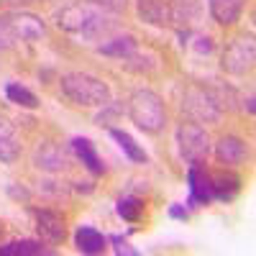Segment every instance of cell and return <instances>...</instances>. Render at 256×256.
I'll return each instance as SVG.
<instances>
[{"instance_id": "cell-1", "label": "cell", "mask_w": 256, "mask_h": 256, "mask_svg": "<svg viewBox=\"0 0 256 256\" xmlns=\"http://www.w3.org/2000/svg\"><path fill=\"white\" fill-rule=\"evenodd\" d=\"M56 24L62 31H67L72 36H80V38H105L113 28H116V20L108 10H102L92 3H88V0H80V3H72L67 6Z\"/></svg>"}, {"instance_id": "cell-2", "label": "cell", "mask_w": 256, "mask_h": 256, "mask_svg": "<svg viewBox=\"0 0 256 256\" xmlns=\"http://www.w3.org/2000/svg\"><path fill=\"white\" fill-rule=\"evenodd\" d=\"M59 84H62V92L80 108H105V105H110V88L100 77L84 74V72H70L62 77Z\"/></svg>"}, {"instance_id": "cell-3", "label": "cell", "mask_w": 256, "mask_h": 256, "mask_svg": "<svg viewBox=\"0 0 256 256\" xmlns=\"http://www.w3.org/2000/svg\"><path fill=\"white\" fill-rule=\"evenodd\" d=\"M128 116L146 134H159L166 123L164 102L152 90H136L131 95V100H128Z\"/></svg>"}, {"instance_id": "cell-4", "label": "cell", "mask_w": 256, "mask_h": 256, "mask_svg": "<svg viewBox=\"0 0 256 256\" xmlns=\"http://www.w3.org/2000/svg\"><path fill=\"white\" fill-rule=\"evenodd\" d=\"M177 146H180V156L192 166V164H202L205 156L210 154V138L208 131L198 123H180L177 128Z\"/></svg>"}, {"instance_id": "cell-5", "label": "cell", "mask_w": 256, "mask_h": 256, "mask_svg": "<svg viewBox=\"0 0 256 256\" xmlns=\"http://www.w3.org/2000/svg\"><path fill=\"white\" fill-rule=\"evenodd\" d=\"M182 110L195 118L198 123H218L220 120V108L218 100L212 98L210 92L200 90V88H190L182 98Z\"/></svg>"}, {"instance_id": "cell-6", "label": "cell", "mask_w": 256, "mask_h": 256, "mask_svg": "<svg viewBox=\"0 0 256 256\" xmlns=\"http://www.w3.org/2000/svg\"><path fill=\"white\" fill-rule=\"evenodd\" d=\"M254 59H256V44L251 36H236L226 46L223 54V70L228 74H246L254 67Z\"/></svg>"}, {"instance_id": "cell-7", "label": "cell", "mask_w": 256, "mask_h": 256, "mask_svg": "<svg viewBox=\"0 0 256 256\" xmlns=\"http://www.w3.org/2000/svg\"><path fill=\"white\" fill-rule=\"evenodd\" d=\"M8 26L16 36V41H38L41 36L46 34V26L44 20L34 13H24V10H13L6 16Z\"/></svg>"}, {"instance_id": "cell-8", "label": "cell", "mask_w": 256, "mask_h": 256, "mask_svg": "<svg viewBox=\"0 0 256 256\" xmlns=\"http://www.w3.org/2000/svg\"><path fill=\"white\" fill-rule=\"evenodd\" d=\"M67 152L54 144V141H41L36 148H34V166L41 169V172H49V174H56V172H64L67 169Z\"/></svg>"}, {"instance_id": "cell-9", "label": "cell", "mask_w": 256, "mask_h": 256, "mask_svg": "<svg viewBox=\"0 0 256 256\" xmlns=\"http://www.w3.org/2000/svg\"><path fill=\"white\" fill-rule=\"evenodd\" d=\"M187 182H190V198H187V208H198V202H210L212 200V184H210V174H205V169L200 164H192L187 172Z\"/></svg>"}, {"instance_id": "cell-10", "label": "cell", "mask_w": 256, "mask_h": 256, "mask_svg": "<svg viewBox=\"0 0 256 256\" xmlns=\"http://www.w3.org/2000/svg\"><path fill=\"white\" fill-rule=\"evenodd\" d=\"M36 218V230L46 244H59L64 238V220L54 210H34Z\"/></svg>"}, {"instance_id": "cell-11", "label": "cell", "mask_w": 256, "mask_h": 256, "mask_svg": "<svg viewBox=\"0 0 256 256\" xmlns=\"http://www.w3.org/2000/svg\"><path fill=\"white\" fill-rule=\"evenodd\" d=\"M246 156H248L246 141H241L238 136H223L216 144V159L226 166H238Z\"/></svg>"}, {"instance_id": "cell-12", "label": "cell", "mask_w": 256, "mask_h": 256, "mask_svg": "<svg viewBox=\"0 0 256 256\" xmlns=\"http://www.w3.org/2000/svg\"><path fill=\"white\" fill-rule=\"evenodd\" d=\"M138 18L148 26H169L172 16H169V6L164 0H136Z\"/></svg>"}, {"instance_id": "cell-13", "label": "cell", "mask_w": 256, "mask_h": 256, "mask_svg": "<svg viewBox=\"0 0 256 256\" xmlns=\"http://www.w3.org/2000/svg\"><path fill=\"white\" fill-rule=\"evenodd\" d=\"M244 3L246 0H208V8H210V16L216 18V24L230 26L241 18Z\"/></svg>"}, {"instance_id": "cell-14", "label": "cell", "mask_w": 256, "mask_h": 256, "mask_svg": "<svg viewBox=\"0 0 256 256\" xmlns=\"http://www.w3.org/2000/svg\"><path fill=\"white\" fill-rule=\"evenodd\" d=\"M138 49L136 38L131 34H123V36H116V38H105L102 44L98 46V54H105V56H113V59H128L134 52Z\"/></svg>"}, {"instance_id": "cell-15", "label": "cell", "mask_w": 256, "mask_h": 256, "mask_svg": "<svg viewBox=\"0 0 256 256\" xmlns=\"http://www.w3.org/2000/svg\"><path fill=\"white\" fill-rule=\"evenodd\" d=\"M72 152L80 156V162L88 166L92 174H102V172H105V164H102V159L98 156V148H95V144H92L90 138H82V136L72 138Z\"/></svg>"}, {"instance_id": "cell-16", "label": "cell", "mask_w": 256, "mask_h": 256, "mask_svg": "<svg viewBox=\"0 0 256 256\" xmlns=\"http://www.w3.org/2000/svg\"><path fill=\"white\" fill-rule=\"evenodd\" d=\"M105 244H108V238L92 226H80L74 233V246L82 254H100L105 248Z\"/></svg>"}, {"instance_id": "cell-17", "label": "cell", "mask_w": 256, "mask_h": 256, "mask_svg": "<svg viewBox=\"0 0 256 256\" xmlns=\"http://www.w3.org/2000/svg\"><path fill=\"white\" fill-rule=\"evenodd\" d=\"M110 136L118 141V146L123 148V154L131 159V162H136V164H144L148 156H146V152L136 144V138L131 136V134H126V131H120V128H110Z\"/></svg>"}, {"instance_id": "cell-18", "label": "cell", "mask_w": 256, "mask_h": 256, "mask_svg": "<svg viewBox=\"0 0 256 256\" xmlns=\"http://www.w3.org/2000/svg\"><path fill=\"white\" fill-rule=\"evenodd\" d=\"M210 184H212V198H218V200H230L233 195L238 192L241 187V180L236 174H216V177H210Z\"/></svg>"}, {"instance_id": "cell-19", "label": "cell", "mask_w": 256, "mask_h": 256, "mask_svg": "<svg viewBox=\"0 0 256 256\" xmlns=\"http://www.w3.org/2000/svg\"><path fill=\"white\" fill-rule=\"evenodd\" d=\"M6 98H8L10 102L20 105V108H28V110H34L36 105H38V98H36L28 88H24L20 82H8V84H6Z\"/></svg>"}, {"instance_id": "cell-20", "label": "cell", "mask_w": 256, "mask_h": 256, "mask_svg": "<svg viewBox=\"0 0 256 256\" xmlns=\"http://www.w3.org/2000/svg\"><path fill=\"white\" fill-rule=\"evenodd\" d=\"M198 13H200L198 0H174V6L169 8V16H172V20H184L187 26L198 20Z\"/></svg>"}, {"instance_id": "cell-21", "label": "cell", "mask_w": 256, "mask_h": 256, "mask_svg": "<svg viewBox=\"0 0 256 256\" xmlns=\"http://www.w3.org/2000/svg\"><path fill=\"white\" fill-rule=\"evenodd\" d=\"M0 254H6V256H36V254H46V248L38 241H13V244L0 246Z\"/></svg>"}, {"instance_id": "cell-22", "label": "cell", "mask_w": 256, "mask_h": 256, "mask_svg": "<svg viewBox=\"0 0 256 256\" xmlns=\"http://www.w3.org/2000/svg\"><path fill=\"white\" fill-rule=\"evenodd\" d=\"M141 212H144V205L138 198H120L118 200V216L128 223H136L141 218Z\"/></svg>"}, {"instance_id": "cell-23", "label": "cell", "mask_w": 256, "mask_h": 256, "mask_svg": "<svg viewBox=\"0 0 256 256\" xmlns=\"http://www.w3.org/2000/svg\"><path fill=\"white\" fill-rule=\"evenodd\" d=\"M20 154V144L13 138V134L0 136V164H13Z\"/></svg>"}, {"instance_id": "cell-24", "label": "cell", "mask_w": 256, "mask_h": 256, "mask_svg": "<svg viewBox=\"0 0 256 256\" xmlns=\"http://www.w3.org/2000/svg\"><path fill=\"white\" fill-rule=\"evenodd\" d=\"M13 44H16V36H13V31H10V26H8L6 16H0V52L10 49Z\"/></svg>"}, {"instance_id": "cell-25", "label": "cell", "mask_w": 256, "mask_h": 256, "mask_svg": "<svg viewBox=\"0 0 256 256\" xmlns=\"http://www.w3.org/2000/svg\"><path fill=\"white\" fill-rule=\"evenodd\" d=\"M88 3H92V6H98L102 10H108V13H120V10H126L128 0H88Z\"/></svg>"}, {"instance_id": "cell-26", "label": "cell", "mask_w": 256, "mask_h": 256, "mask_svg": "<svg viewBox=\"0 0 256 256\" xmlns=\"http://www.w3.org/2000/svg\"><path fill=\"white\" fill-rule=\"evenodd\" d=\"M108 241L116 246V254H118V256H123V254H126V256H136V254H138V251H136L131 244H128L126 238H120V236H110Z\"/></svg>"}, {"instance_id": "cell-27", "label": "cell", "mask_w": 256, "mask_h": 256, "mask_svg": "<svg viewBox=\"0 0 256 256\" xmlns=\"http://www.w3.org/2000/svg\"><path fill=\"white\" fill-rule=\"evenodd\" d=\"M192 49H195L198 54H210L212 52V38L210 36H198L195 44H192Z\"/></svg>"}, {"instance_id": "cell-28", "label": "cell", "mask_w": 256, "mask_h": 256, "mask_svg": "<svg viewBox=\"0 0 256 256\" xmlns=\"http://www.w3.org/2000/svg\"><path fill=\"white\" fill-rule=\"evenodd\" d=\"M169 216L184 220V218H187V208H184V205H172V208H169Z\"/></svg>"}, {"instance_id": "cell-29", "label": "cell", "mask_w": 256, "mask_h": 256, "mask_svg": "<svg viewBox=\"0 0 256 256\" xmlns=\"http://www.w3.org/2000/svg\"><path fill=\"white\" fill-rule=\"evenodd\" d=\"M8 134H13V128H10V123H8L6 118H0V136H8Z\"/></svg>"}, {"instance_id": "cell-30", "label": "cell", "mask_w": 256, "mask_h": 256, "mask_svg": "<svg viewBox=\"0 0 256 256\" xmlns=\"http://www.w3.org/2000/svg\"><path fill=\"white\" fill-rule=\"evenodd\" d=\"M246 110L254 113V95H248V100H246Z\"/></svg>"}, {"instance_id": "cell-31", "label": "cell", "mask_w": 256, "mask_h": 256, "mask_svg": "<svg viewBox=\"0 0 256 256\" xmlns=\"http://www.w3.org/2000/svg\"><path fill=\"white\" fill-rule=\"evenodd\" d=\"M6 3H18L20 6V3H36V0H6Z\"/></svg>"}]
</instances>
